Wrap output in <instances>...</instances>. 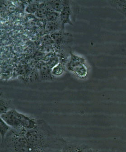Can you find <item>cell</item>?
<instances>
[{
	"label": "cell",
	"mask_w": 126,
	"mask_h": 152,
	"mask_svg": "<svg viewBox=\"0 0 126 152\" xmlns=\"http://www.w3.org/2000/svg\"><path fill=\"white\" fill-rule=\"evenodd\" d=\"M19 132L33 147L44 152H61L67 142L43 120H37L34 128Z\"/></svg>",
	"instance_id": "obj_1"
},
{
	"label": "cell",
	"mask_w": 126,
	"mask_h": 152,
	"mask_svg": "<svg viewBox=\"0 0 126 152\" xmlns=\"http://www.w3.org/2000/svg\"><path fill=\"white\" fill-rule=\"evenodd\" d=\"M1 152H44L33 147L23 134L11 128L1 144Z\"/></svg>",
	"instance_id": "obj_2"
},
{
	"label": "cell",
	"mask_w": 126,
	"mask_h": 152,
	"mask_svg": "<svg viewBox=\"0 0 126 152\" xmlns=\"http://www.w3.org/2000/svg\"><path fill=\"white\" fill-rule=\"evenodd\" d=\"M1 118L12 129L17 131L32 129L37 125V120L17 112L15 109L1 114Z\"/></svg>",
	"instance_id": "obj_3"
},
{
	"label": "cell",
	"mask_w": 126,
	"mask_h": 152,
	"mask_svg": "<svg viewBox=\"0 0 126 152\" xmlns=\"http://www.w3.org/2000/svg\"><path fill=\"white\" fill-rule=\"evenodd\" d=\"M67 68L70 71L82 79L86 77L88 72L84 58L71 53L70 60L67 64Z\"/></svg>",
	"instance_id": "obj_4"
},
{
	"label": "cell",
	"mask_w": 126,
	"mask_h": 152,
	"mask_svg": "<svg viewBox=\"0 0 126 152\" xmlns=\"http://www.w3.org/2000/svg\"><path fill=\"white\" fill-rule=\"evenodd\" d=\"M72 14L71 8L70 5L69 1H65L63 11L60 13V20L62 25V28H63L66 24L73 25L71 20V16Z\"/></svg>",
	"instance_id": "obj_5"
},
{
	"label": "cell",
	"mask_w": 126,
	"mask_h": 152,
	"mask_svg": "<svg viewBox=\"0 0 126 152\" xmlns=\"http://www.w3.org/2000/svg\"><path fill=\"white\" fill-rule=\"evenodd\" d=\"M86 145L66 142L61 152H82Z\"/></svg>",
	"instance_id": "obj_6"
},
{
	"label": "cell",
	"mask_w": 126,
	"mask_h": 152,
	"mask_svg": "<svg viewBox=\"0 0 126 152\" xmlns=\"http://www.w3.org/2000/svg\"><path fill=\"white\" fill-rule=\"evenodd\" d=\"M64 4L65 1H48L47 3L48 7L51 10L58 13H61L63 11Z\"/></svg>",
	"instance_id": "obj_7"
},
{
	"label": "cell",
	"mask_w": 126,
	"mask_h": 152,
	"mask_svg": "<svg viewBox=\"0 0 126 152\" xmlns=\"http://www.w3.org/2000/svg\"><path fill=\"white\" fill-rule=\"evenodd\" d=\"M50 10V9L48 7L47 3L41 4L39 6V7L35 15L39 18H45L47 13Z\"/></svg>",
	"instance_id": "obj_8"
},
{
	"label": "cell",
	"mask_w": 126,
	"mask_h": 152,
	"mask_svg": "<svg viewBox=\"0 0 126 152\" xmlns=\"http://www.w3.org/2000/svg\"><path fill=\"white\" fill-rule=\"evenodd\" d=\"M60 13L50 10L46 15V19L48 22H56L60 20Z\"/></svg>",
	"instance_id": "obj_9"
},
{
	"label": "cell",
	"mask_w": 126,
	"mask_h": 152,
	"mask_svg": "<svg viewBox=\"0 0 126 152\" xmlns=\"http://www.w3.org/2000/svg\"><path fill=\"white\" fill-rule=\"evenodd\" d=\"M112 2L113 6L116 8L121 13L126 16V1H113Z\"/></svg>",
	"instance_id": "obj_10"
},
{
	"label": "cell",
	"mask_w": 126,
	"mask_h": 152,
	"mask_svg": "<svg viewBox=\"0 0 126 152\" xmlns=\"http://www.w3.org/2000/svg\"><path fill=\"white\" fill-rule=\"evenodd\" d=\"M60 26L62 27V28L61 22H59V20H58L56 22H47L46 28L47 31L48 32L53 33L59 30Z\"/></svg>",
	"instance_id": "obj_11"
},
{
	"label": "cell",
	"mask_w": 126,
	"mask_h": 152,
	"mask_svg": "<svg viewBox=\"0 0 126 152\" xmlns=\"http://www.w3.org/2000/svg\"><path fill=\"white\" fill-rule=\"evenodd\" d=\"M1 140H4L9 131L12 128L7 124L1 118Z\"/></svg>",
	"instance_id": "obj_12"
},
{
	"label": "cell",
	"mask_w": 126,
	"mask_h": 152,
	"mask_svg": "<svg viewBox=\"0 0 126 152\" xmlns=\"http://www.w3.org/2000/svg\"><path fill=\"white\" fill-rule=\"evenodd\" d=\"M64 70L63 65L59 64L56 65L52 70V73L55 76H58L63 74Z\"/></svg>",
	"instance_id": "obj_13"
},
{
	"label": "cell",
	"mask_w": 126,
	"mask_h": 152,
	"mask_svg": "<svg viewBox=\"0 0 126 152\" xmlns=\"http://www.w3.org/2000/svg\"><path fill=\"white\" fill-rule=\"evenodd\" d=\"M39 5L36 4H31L26 8V12L28 13L35 14Z\"/></svg>",
	"instance_id": "obj_14"
},
{
	"label": "cell",
	"mask_w": 126,
	"mask_h": 152,
	"mask_svg": "<svg viewBox=\"0 0 126 152\" xmlns=\"http://www.w3.org/2000/svg\"><path fill=\"white\" fill-rule=\"evenodd\" d=\"M82 152H99V151L90 147L89 146L86 145V146L84 148V149L82 150Z\"/></svg>",
	"instance_id": "obj_15"
}]
</instances>
